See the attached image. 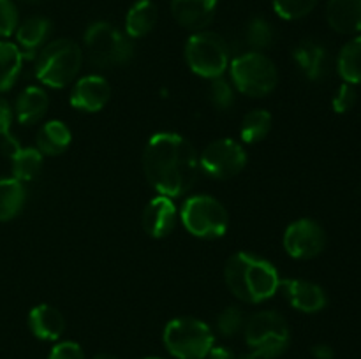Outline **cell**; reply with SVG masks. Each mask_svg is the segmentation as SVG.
<instances>
[{
	"label": "cell",
	"instance_id": "1",
	"mask_svg": "<svg viewBox=\"0 0 361 359\" xmlns=\"http://www.w3.org/2000/svg\"><path fill=\"white\" fill-rule=\"evenodd\" d=\"M148 183L161 196L178 197L192 189L200 176V155L187 137L176 132H157L143 151Z\"/></svg>",
	"mask_w": 361,
	"mask_h": 359
},
{
	"label": "cell",
	"instance_id": "2",
	"mask_svg": "<svg viewBox=\"0 0 361 359\" xmlns=\"http://www.w3.org/2000/svg\"><path fill=\"white\" fill-rule=\"evenodd\" d=\"M224 280L233 296L250 305L274 298L281 289V277L274 264L247 252L229 257L224 267Z\"/></svg>",
	"mask_w": 361,
	"mask_h": 359
},
{
	"label": "cell",
	"instance_id": "3",
	"mask_svg": "<svg viewBox=\"0 0 361 359\" xmlns=\"http://www.w3.org/2000/svg\"><path fill=\"white\" fill-rule=\"evenodd\" d=\"M83 63V51L71 39H55L37 56L35 76L49 88H66L78 77Z\"/></svg>",
	"mask_w": 361,
	"mask_h": 359
},
{
	"label": "cell",
	"instance_id": "4",
	"mask_svg": "<svg viewBox=\"0 0 361 359\" xmlns=\"http://www.w3.org/2000/svg\"><path fill=\"white\" fill-rule=\"evenodd\" d=\"M243 334L250 352L259 359H275L284 354L291 341V331L284 317L274 310L256 312L245 320Z\"/></svg>",
	"mask_w": 361,
	"mask_h": 359
},
{
	"label": "cell",
	"instance_id": "5",
	"mask_svg": "<svg viewBox=\"0 0 361 359\" xmlns=\"http://www.w3.org/2000/svg\"><path fill=\"white\" fill-rule=\"evenodd\" d=\"M164 347L176 359H207L215 336L207 322L194 317H176L164 327Z\"/></svg>",
	"mask_w": 361,
	"mask_h": 359
},
{
	"label": "cell",
	"instance_id": "6",
	"mask_svg": "<svg viewBox=\"0 0 361 359\" xmlns=\"http://www.w3.org/2000/svg\"><path fill=\"white\" fill-rule=\"evenodd\" d=\"M85 49L90 62L101 69L123 65L133 58L134 46L130 37L108 21H95L85 32Z\"/></svg>",
	"mask_w": 361,
	"mask_h": 359
},
{
	"label": "cell",
	"instance_id": "7",
	"mask_svg": "<svg viewBox=\"0 0 361 359\" xmlns=\"http://www.w3.org/2000/svg\"><path fill=\"white\" fill-rule=\"evenodd\" d=\"M229 70L236 90L249 97H267L277 88V67L261 51H249L236 56Z\"/></svg>",
	"mask_w": 361,
	"mask_h": 359
},
{
	"label": "cell",
	"instance_id": "8",
	"mask_svg": "<svg viewBox=\"0 0 361 359\" xmlns=\"http://www.w3.org/2000/svg\"><path fill=\"white\" fill-rule=\"evenodd\" d=\"M180 218L190 234L203 239L221 238L229 225V215L224 204L207 194L189 197L182 204Z\"/></svg>",
	"mask_w": 361,
	"mask_h": 359
},
{
	"label": "cell",
	"instance_id": "9",
	"mask_svg": "<svg viewBox=\"0 0 361 359\" xmlns=\"http://www.w3.org/2000/svg\"><path fill=\"white\" fill-rule=\"evenodd\" d=\"M185 60L194 74L215 80L229 67V48L215 32H194L185 44Z\"/></svg>",
	"mask_w": 361,
	"mask_h": 359
},
{
	"label": "cell",
	"instance_id": "10",
	"mask_svg": "<svg viewBox=\"0 0 361 359\" xmlns=\"http://www.w3.org/2000/svg\"><path fill=\"white\" fill-rule=\"evenodd\" d=\"M245 164V148L231 137L212 141L200 155L201 169L214 180L233 178L243 171Z\"/></svg>",
	"mask_w": 361,
	"mask_h": 359
},
{
	"label": "cell",
	"instance_id": "11",
	"mask_svg": "<svg viewBox=\"0 0 361 359\" xmlns=\"http://www.w3.org/2000/svg\"><path fill=\"white\" fill-rule=\"evenodd\" d=\"M282 241L286 252L295 259H314L326 246V232L312 218H300L288 225Z\"/></svg>",
	"mask_w": 361,
	"mask_h": 359
},
{
	"label": "cell",
	"instance_id": "12",
	"mask_svg": "<svg viewBox=\"0 0 361 359\" xmlns=\"http://www.w3.org/2000/svg\"><path fill=\"white\" fill-rule=\"evenodd\" d=\"M111 99V87L106 77L97 74H88L80 77L71 90V106L78 111L97 113L104 108Z\"/></svg>",
	"mask_w": 361,
	"mask_h": 359
},
{
	"label": "cell",
	"instance_id": "13",
	"mask_svg": "<svg viewBox=\"0 0 361 359\" xmlns=\"http://www.w3.org/2000/svg\"><path fill=\"white\" fill-rule=\"evenodd\" d=\"M282 294L293 308L303 313H317L326 306V292L321 285L300 278H286L281 280Z\"/></svg>",
	"mask_w": 361,
	"mask_h": 359
},
{
	"label": "cell",
	"instance_id": "14",
	"mask_svg": "<svg viewBox=\"0 0 361 359\" xmlns=\"http://www.w3.org/2000/svg\"><path fill=\"white\" fill-rule=\"evenodd\" d=\"M178 220V210L171 197L157 196L145 206L141 215V225L152 238H166L175 229Z\"/></svg>",
	"mask_w": 361,
	"mask_h": 359
},
{
	"label": "cell",
	"instance_id": "15",
	"mask_svg": "<svg viewBox=\"0 0 361 359\" xmlns=\"http://www.w3.org/2000/svg\"><path fill=\"white\" fill-rule=\"evenodd\" d=\"M219 0H171V14L180 27L201 32L212 23Z\"/></svg>",
	"mask_w": 361,
	"mask_h": 359
},
{
	"label": "cell",
	"instance_id": "16",
	"mask_svg": "<svg viewBox=\"0 0 361 359\" xmlns=\"http://www.w3.org/2000/svg\"><path fill=\"white\" fill-rule=\"evenodd\" d=\"M28 327L39 340L56 341L66 331V319L55 306L37 305L28 313Z\"/></svg>",
	"mask_w": 361,
	"mask_h": 359
},
{
	"label": "cell",
	"instance_id": "17",
	"mask_svg": "<svg viewBox=\"0 0 361 359\" xmlns=\"http://www.w3.org/2000/svg\"><path fill=\"white\" fill-rule=\"evenodd\" d=\"M328 25L342 35L361 32V0H328Z\"/></svg>",
	"mask_w": 361,
	"mask_h": 359
},
{
	"label": "cell",
	"instance_id": "18",
	"mask_svg": "<svg viewBox=\"0 0 361 359\" xmlns=\"http://www.w3.org/2000/svg\"><path fill=\"white\" fill-rule=\"evenodd\" d=\"M293 58H295L296 65H298V69L302 70L307 80L317 81L326 74V49L319 42L312 41V39H305L300 44H296L295 51H293Z\"/></svg>",
	"mask_w": 361,
	"mask_h": 359
},
{
	"label": "cell",
	"instance_id": "19",
	"mask_svg": "<svg viewBox=\"0 0 361 359\" xmlns=\"http://www.w3.org/2000/svg\"><path fill=\"white\" fill-rule=\"evenodd\" d=\"M49 106V97L42 88L39 87H27L16 99V111L18 122L23 125H32L39 122L46 115Z\"/></svg>",
	"mask_w": 361,
	"mask_h": 359
},
{
	"label": "cell",
	"instance_id": "20",
	"mask_svg": "<svg viewBox=\"0 0 361 359\" xmlns=\"http://www.w3.org/2000/svg\"><path fill=\"white\" fill-rule=\"evenodd\" d=\"M159 20V11L152 0H137L133 4L126 16V35L130 39H141L150 34Z\"/></svg>",
	"mask_w": 361,
	"mask_h": 359
},
{
	"label": "cell",
	"instance_id": "21",
	"mask_svg": "<svg viewBox=\"0 0 361 359\" xmlns=\"http://www.w3.org/2000/svg\"><path fill=\"white\" fill-rule=\"evenodd\" d=\"M49 32H51V21L42 16H32L18 25L14 34L23 56H34L35 49L44 44Z\"/></svg>",
	"mask_w": 361,
	"mask_h": 359
},
{
	"label": "cell",
	"instance_id": "22",
	"mask_svg": "<svg viewBox=\"0 0 361 359\" xmlns=\"http://www.w3.org/2000/svg\"><path fill=\"white\" fill-rule=\"evenodd\" d=\"M73 134L62 120H49L37 132V150L42 155H60L69 148Z\"/></svg>",
	"mask_w": 361,
	"mask_h": 359
},
{
	"label": "cell",
	"instance_id": "23",
	"mask_svg": "<svg viewBox=\"0 0 361 359\" xmlns=\"http://www.w3.org/2000/svg\"><path fill=\"white\" fill-rule=\"evenodd\" d=\"M27 190L16 178H0V222H7L23 210Z\"/></svg>",
	"mask_w": 361,
	"mask_h": 359
},
{
	"label": "cell",
	"instance_id": "24",
	"mask_svg": "<svg viewBox=\"0 0 361 359\" xmlns=\"http://www.w3.org/2000/svg\"><path fill=\"white\" fill-rule=\"evenodd\" d=\"M23 53L16 44L0 41V92H7L14 87L23 67Z\"/></svg>",
	"mask_w": 361,
	"mask_h": 359
},
{
	"label": "cell",
	"instance_id": "25",
	"mask_svg": "<svg viewBox=\"0 0 361 359\" xmlns=\"http://www.w3.org/2000/svg\"><path fill=\"white\" fill-rule=\"evenodd\" d=\"M337 70L345 83H361V35L342 46L337 58Z\"/></svg>",
	"mask_w": 361,
	"mask_h": 359
},
{
	"label": "cell",
	"instance_id": "26",
	"mask_svg": "<svg viewBox=\"0 0 361 359\" xmlns=\"http://www.w3.org/2000/svg\"><path fill=\"white\" fill-rule=\"evenodd\" d=\"M271 123H274V118L267 109H252L243 116L242 125H240V137L247 144L259 143L270 134Z\"/></svg>",
	"mask_w": 361,
	"mask_h": 359
},
{
	"label": "cell",
	"instance_id": "27",
	"mask_svg": "<svg viewBox=\"0 0 361 359\" xmlns=\"http://www.w3.org/2000/svg\"><path fill=\"white\" fill-rule=\"evenodd\" d=\"M42 157L44 155L37 148H18L11 155L13 162V178L20 180L21 183L32 182L37 178V175L42 169Z\"/></svg>",
	"mask_w": 361,
	"mask_h": 359
},
{
	"label": "cell",
	"instance_id": "28",
	"mask_svg": "<svg viewBox=\"0 0 361 359\" xmlns=\"http://www.w3.org/2000/svg\"><path fill=\"white\" fill-rule=\"evenodd\" d=\"M245 39L249 42V46H252V51H261L268 49L274 44L275 39V30L271 27V23L264 18H252V20L247 23L245 28Z\"/></svg>",
	"mask_w": 361,
	"mask_h": 359
},
{
	"label": "cell",
	"instance_id": "29",
	"mask_svg": "<svg viewBox=\"0 0 361 359\" xmlns=\"http://www.w3.org/2000/svg\"><path fill=\"white\" fill-rule=\"evenodd\" d=\"M319 0H271L274 11L282 18V20L295 21L302 20L307 14L316 9Z\"/></svg>",
	"mask_w": 361,
	"mask_h": 359
},
{
	"label": "cell",
	"instance_id": "30",
	"mask_svg": "<svg viewBox=\"0 0 361 359\" xmlns=\"http://www.w3.org/2000/svg\"><path fill=\"white\" fill-rule=\"evenodd\" d=\"M245 326V315L238 306H228L217 317V331L226 338L238 334Z\"/></svg>",
	"mask_w": 361,
	"mask_h": 359
},
{
	"label": "cell",
	"instance_id": "31",
	"mask_svg": "<svg viewBox=\"0 0 361 359\" xmlns=\"http://www.w3.org/2000/svg\"><path fill=\"white\" fill-rule=\"evenodd\" d=\"M208 97H210V102L219 109V111H228V109L235 104V90H233L231 84H229L222 76L210 80Z\"/></svg>",
	"mask_w": 361,
	"mask_h": 359
},
{
	"label": "cell",
	"instance_id": "32",
	"mask_svg": "<svg viewBox=\"0 0 361 359\" xmlns=\"http://www.w3.org/2000/svg\"><path fill=\"white\" fill-rule=\"evenodd\" d=\"M20 25V16L13 0H0V39L11 37Z\"/></svg>",
	"mask_w": 361,
	"mask_h": 359
},
{
	"label": "cell",
	"instance_id": "33",
	"mask_svg": "<svg viewBox=\"0 0 361 359\" xmlns=\"http://www.w3.org/2000/svg\"><path fill=\"white\" fill-rule=\"evenodd\" d=\"M356 101H358V94L355 90V84L344 83L338 87L337 94L334 95V101H331V106H334V111L342 115V113H348L355 108Z\"/></svg>",
	"mask_w": 361,
	"mask_h": 359
},
{
	"label": "cell",
	"instance_id": "34",
	"mask_svg": "<svg viewBox=\"0 0 361 359\" xmlns=\"http://www.w3.org/2000/svg\"><path fill=\"white\" fill-rule=\"evenodd\" d=\"M48 359H85V352L76 341H59L49 351Z\"/></svg>",
	"mask_w": 361,
	"mask_h": 359
},
{
	"label": "cell",
	"instance_id": "35",
	"mask_svg": "<svg viewBox=\"0 0 361 359\" xmlns=\"http://www.w3.org/2000/svg\"><path fill=\"white\" fill-rule=\"evenodd\" d=\"M11 123H13V111H11L9 102L0 97V136L9 134Z\"/></svg>",
	"mask_w": 361,
	"mask_h": 359
},
{
	"label": "cell",
	"instance_id": "36",
	"mask_svg": "<svg viewBox=\"0 0 361 359\" xmlns=\"http://www.w3.org/2000/svg\"><path fill=\"white\" fill-rule=\"evenodd\" d=\"M312 355H314V359H334L335 352L330 345L317 344L312 347Z\"/></svg>",
	"mask_w": 361,
	"mask_h": 359
},
{
	"label": "cell",
	"instance_id": "37",
	"mask_svg": "<svg viewBox=\"0 0 361 359\" xmlns=\"http://www.w3.org/2000/svg\"><path fill=\"white\" fill-rule=\"evenodd\" d=\"M208 359H236L235 352L229 351L228 347H212L210 354L207 355Z\"/></svg>",
	"mask_w": 361,
	"mask_h": 359
},
{
	"label": "cell",
	"instance_id": "38",
	"mask_svg": "<svg viewBox=\"0 0 361 359\" xmlns=\"http://www.w3.org/2000/svg\"><path fill=\"white\" fill-rule=\"evenodd\" d=\"M92 359H118V358H116V355H111V354H97V355H94Z\"/></svg>",
	"mask_w": 361,
	"mask_h": 359
},
{
	"label": "cell",
	"instance_id": "39",
	"mask_svg": "<svg viewBox=\"0 0 361 359\" xmlns=\"http://www.w3.org/2000/svg\"><path fill=\"white\" fill-rule=\"evenodd\" d=\"M143 359H162V358H154V355H152V358H143Z\"/></svg>",
	"mask_w": 361,
	"mask_h": 359
}]
</instances>
